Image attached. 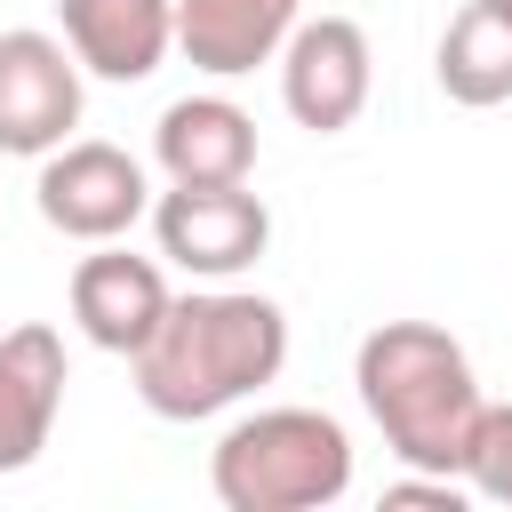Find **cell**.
I'll return each instance as SVG.
<instances>
[{"instance_id": "3", "label": "cell", "mask_w": 512, "mask_h": 512, "mask_svg": "<svg viewBox=\"0 0 512 512\" xmlns=\"http://www.w3.org/2000/svg\"><path fill=\"white\" fill-rule=\"evenodd\" d=\"M208 488L224 512H320L352 488V432L328 408H256L216 440Z\"/></svg>"}, {"instance_id": "13", "label": "cell", "mask_w": 512, "mask_h": 512, "mask_svg": "<svg viewBox=\"0 0 512 512\" xmlns=\"http://www.w3.org/2000/svg\"><path fill=\"white\" fill-rule=\"evenodd\" d=\"M432 80L448 104L464 112H488V104H512V16L504 0H464L440 32V56H432Z\"/></svg>"}, {"instance_id": "4", "label": "cell", "mask_w": 512, "mask_h": 512, "mask_svg": "<svg viewBox=\"0 0 512 512\" xmlns=\"http://www.w3.org/2000/svg\"><path fill=\"white\" fill-rule=\"evenodd\" d=\"M40 224L64 232V240H128L144 216H152V184H144V160L120 152V144H96V136H64L56 152H40Z\"/></svg>"}, {"instance_id": "10", "label": "cell", "mask_w": 512, "mask_h": 512, "mask_svg": "<svg viewBox=\"0 0 512 512\" xmlns=\"http://www.w3.org/2000/svg\"><path fill=\"white\" fill-rule=\"evenodd\" d=\"M56 24L96 80H152L176 48V0H56Z\"/></svg>"}, {"instance_id": "5", "label": "cell", "mask_w": 512, "mask_h": 512, "mask_svg": "<svg viewBox=\"0 0 512 512\" xmlns=\"http://www.w3.org/2000/svg\"><path fill=\"white\" fill-rule=\"evenodd\" d=\"M152 240L192 280H240L272 248V208L248 184H168L152 200Z\"/></svg>"}, {"instance_id": "9", "label": "cell", "mask_w": 512, "mask_h": 512, "mask_svg": "<svg viewBox=\"0 0 512 512\" xmlns=\"http://www.w3.org/2000/svg\"><path fill=\"white\" fill-rule=\"evenodd\" d=\"M64 336L48 320H24L0 336V472H24L40 464L48 432H56V408H64Z\"/></svg>"}, {"instance_id": "11", "label": "cell", "mask_w": 512, "mask_h": 512, "mask_svg": "<svg viewBox=\"0 0 512 512\" xmlns=\"http://www.w3.org/2000/svg\"><path fill=\"white\" fill-rule=\"evenodd\" d=\"M152 160H160L168 184H248L256 120L232 96H176L152 120Z\"/></svg>"}, {"instance_id": "14", "label": "cell", "mask_w": 512, "mask_h": 512, "mask_svg": "<svg viewBox=\"0 0 512 512\" xmlns=\"http://www.w3.org/2000/svg\"><path fill=\"white\" fill-rule=\"evenodd\" d=\"M464 496L512 504V400H480L472 432H464V464H456Z\"/></svg>"}, {"instance_id": "1", "label": "cell", "mask_w": 512, "mask_h": 512, "mask_svg": "<svg viewBox=\"0 0 512 512\" xmlns=\"http://www.w3.org/2000/svg\"><path fill=\"white\" fill-rule=\"evenodd\" d=\"M128 368H136V400L160 424L224 416L288 368V312L256 288L208 280L192 296H168L160 328L128 352Z\"/></svg>"}, {"instance_id": "16", "label": "cell", "mask_w": 512, "mask_h": 512, "mask_svg": "<svg viewBox=\"0 0 512 512\" xmlns=\"http://www.w3.org/2000/svg\"><path fill=\"white\" fill-rule=\"evenodd\" d=\"M504 16H512V0H504Z\"/></svg>"}, {"instance_id": "15", "label": "cell", "mask_w": 512, "mask_h": 512, "mask_svg": "<svg viewBox=\"0 0 512 512\" xmlns=\"http://www.w3.org/2000/svg\"><path fill=\"white\" fill-rule=\"evenodd\" d=\"M384 504L400 512V504H440V512H464V480L456 472H408V480H392L384 488Z\"/></svg>"}, {"instance_id": "12", "label": "cell", "mask_w": 512, "mask_h": 512, "mask_svg": "<svg viewBox=\"0 0 512 512\" xmlns=\"http://www.w3.org/2000/svg\"><path fill=\"white\" fill-rule=\"evenodd\" d=\"M296 16H304V0H176V48L192 56V72L240 80L280 56Z\"/></svg>"}, {"instance_id": "7", "label": "cell", "mask_w": 512, "mask_h": 512, "mask_svg": "<svg viewBox=\"0 0 512 512\" xmlns=\"http://www.w3.org/2000/svg\"><path fill=\"white\" fill-rule=\"evenodd\" d=\"M80 128V56L56 32H0V152L40 160Z\"/></svg>"}, {"instance_id": "6", "label": "cell", "mask_w": 512, "mask_h": 512, "mask_svg": "<svg viewBox=\"0 0 512 512\" xmlns=\"http://www.w3.org/2000/svg\"><path fill=\"white\" fill-rule=\"evenodd\" d=\"M280 104L296 128L312 136H336L368 112V88H376V56H368V32L352 16H296V32L280 40Z\"/></svg>"}, {"instance_id": "8", "label": "cell", "mask_w": 512, "mask_h": 512, "mask_svg": "<svg viewBox=\"0 0 512 512\" xmlns=\"http://www.w3.org/2000/svg\"><path fill=\"white\" fill-rule=\"evenodd\" d=\"M168 272L152 264V256H128L120 240H96V256H80L72 264V328L96 344V352H136L152 328H160V312H168Z\"/></svg>"}, {"instance_id": "2", "label": "cell", "mask_w": 512, "mask_h": 512, "mask_svg": "<svg viewBox=\"0 0 512 512\" xmlns=\"http://www.w3.org/2000/svg\"><path fill=\"white\" fill-rule=\"evenodd\" d=\"M352 384H360L368 424L384 432V448L408 472H456L464 464V432L480 416V376L448 328H432V320L368 328L352 352Z\"/></svg>"}]
</instances>
